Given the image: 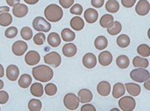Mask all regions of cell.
<instances>
[{"mask_svg": "<svg viewBox=\"0 0 150 111\" xmlns=\"http://www.w3.org/2000/svg\"><path fill=\"white\" fill-rule=\"evenodd\" d=\"M108 33L110 35H112V36H115V35H118L120 32H121V29H122V26H121V23L120 22H112V24L109 26L108 28Z\"/></svg>", "mask_w": 150, "mask_h": 111, "instance_id": "obj_24", "label": "cell"}, {"mask_svg": "<svg viewBox=\"0 0 150 111\" xmlns=\"http://www.w3.org/2000/svg\"><path fill=\"white\" fill-rule=\"evenodd\" d=\"M44 16L46 20L50 22H59L63 17V10L60 6L51 4L48 6L44 10Z\"/></svg>", "mask_w": 150, "mask_h": 111, "instance_id": "obj_2", "label": "cell"}, {"mask_svg": "<svg viewBox=\"0 0 150 111\" xmlns=\"http://www.w3.org/2000/svg\"><path fill=\"white\" fill-rule=\"evenodd\" d=\"M5 75V70H4V67L3 65L0 64V78H2Z\"/></svg>", "mask_w": 150, "mask_h": 111, "instance_id": "obj_50", "label": "cell"}, {"mask_svg": "<svg viewBox=\"0 0 150 111\" xmlns=\"http://www.w3.org/2000/svg\"><path fill=\"white\" fill-rule=\"evenodd\" d=\"M64 105L69 110H76L79 107V99L74 93H67L64 97Z\"/></svg>", "mask_w": 150, "mask_h": 111, "instance_id": "obj_5", "label": "cell"}, {"mask_svg": "<svg viewBox=\"0 0 150 111\" xmlns=\"http://www.w3.org/2000/svg\"><path fill=\"white\" fill-rule=\"evenodd\" d=\"M61 38L66 42H70L73 41L76 38V34L73 31H71L69 28H65L61 32Z\"/></svg>", "mask_w": 150, "mask_h": 111, "instance_id": "obj_26", "label": "cell"}, {"mask_svg": "<svg viewBox=\"0 0 150 111\" xmlns=\"http://www.w3.org/2000/svg\"><path fill=\"white\" fill-rule=\"evenodd\" d=\"M45 40H46V36L42 32H39L36 35H34V37H33V42L38 46L43 45Z\"/></svg>", "mask_w": 150, "mask_h": 111, "instance_id": "obj_37", "label": "cell"}, {"mask_svg": "<svg viewBox=\"0 0 150 111\" xmlns=\"http://www.w3.org/2000/svg\"><path fill=\"white\" fill-rule=\"evenodd\" d=\"M19 68L17 65H10L7 66L6 71V75L7 77V79L11 81H15L18 79L19 77Z\"/></svg>", "mask_w": 150, "mask_h": 111, "instance_id": "obj_10", "label": "cell"}, {"mask_svg": "<svg viewBox=\"0 0 150 111\" xmlns=\"http://www.w3.org/2000/svg\"><path fill=\"white\" fill-rule=\"evenodd\" d=\"M111 84L108 81H102L97 85V92L103 97H107L111 93Z\"/></svg>", "mask_w": 150, "mask_h": 111, "instance_id": "obj_15", "label": "cell"}, {"mask_svg": "<svg viewBox=\"0 0 150 111\" xmlns=\"http://www.w3.org/2000/svg\"><path fill=\"white\" fill-rule=\"evenodd\" d=\"M91 4L94 8H101L104 5V0H91Z\"/></svg>", "mask_w": 150, "mask_h": 111, "instance_id": "obj_44", "label": "cell"}, {"mask_svg": "<svg viewBox=\"0 0 150 111\" xmlns=\"http://www.w3.org/2000/svg\"><path fill=\"white\" fill-rule=\"evenodd\" d=\"M98 62L103 66L110 65L112 62V55L110 51H103L98 57Z\"/></svg>", "mask_w": 150, "mask_h": 111, "instance_id": "obj_14", "label": "cell"}, {"mask_svg": "<svg viewBox=\"0 0 150 111\" xmlns=\"http://www.w3.org/2000/svg\"><path fill=\"white\" fill-rule=\"evenodd\" d=\"M133 65L137 68H146L149 65V62L145 58L135 57L133 59Z\"/></svg>", "mask_w": 150, "mask_h": 111, "instance_id": "obj_29", "label": "cell"}, {"mask_svg": "<svg viewBox=\"0 0 150 111\" xmlns=\"http://www.w3.org/2000/svg\"><path fill=\"white\" fill-rule=\"evenodd\" d=\"M28 10H29V8L27 7L26 5L18 3L15 6H13V15L17 18H22L27 15Z\"/></svg>", "mask_w": 150, "mask_h": 111, "instance_id": "obj_13", "label": "cell"}, {"mask_svg": "<svg viewBox=\"0 0 150 111\" xmlns=\"http://www.w3.org/2000/svg\"><path fill=\"white\" fill-rule=\"evenodd\" d=\"M4 88V81L2 80H0V90H2Z\"/></svg>", "mask_w": 150, "mask_h": 111, "instance_id": "obj_51", "label": "cell"}, {"mask_svg": "<svg viewBox=\"0 0 150 111\" xmlns=\"http://www.w3.org/2000/svg\"><path fill=\"white\" fill-rule=\"evenodd\" d=\"M135 10L139 15H141V16L146 15L150 11L149 2L146 1V0H140V1H139V3L137 4V6H136Z\"/></svg>", "mask_w": 150, "mask_h": 111, "instance_id": "obj_11", "label": "cell"}, {"mask_svg": "<svg viewBox=\"0 0 150 111\" xmlns=\"http://www.w3.org/2000/svg\"><path fill=\"white\" fill-rule=\"evenodd\" d=\"M10 9L8 6H0V13H6V12H9Z\"/></svg>", "mask_w": 150, "mask_h": 111, "instance_id": "obj_48", "label": "cell"}, {"mask_svg": "<svg viewBox=\"0 0 150 111\" xmlns=\"http://www.w3.org/2000/svg\"><path fill=\"white\" fill-rule=\"evenodd\" d=\"M24 60H25L26 64L28 65H31V66L36 65L40 61V54L37 51L31 50V51L26 53Z\"/></svg>", "mask_w": 150, "mask_h": 111, "instance_id": "obj_8", "label": "cell"}, {"mask_svg": "<svg viewBox=\"0 0 150 111\" xmlns=\"http://www.w3.org/2000/svg\"><path fill=\"white\" fill-rule=\"evenodd\" d=\"M63 55L67 58H73L77 52L76 46L73 43H67L62 48Z\"/></svg>", "mask_w": 150, "mask_h": 111, "instance_id": "obj_18", "label": "cell"}, {"mask_svg": "<svg viewBox=\"0 0 150 111\" xmlns=\"http://www.w3.org/2000/svg\"><path fill=\"white\" fill-rule=\"evenodd\" d=\"M97 64V58L95 55L93 53H87L84 56L83 58V65L87 69H93L96 66Z\"/></svg>", "mask_w": 150, "mask_h": 111, "instance_id": "obj_12", "label": "cell"}, {"mask_svg": "<svg viewBox=\"0 0 150 111\" xmlns=\"http://www.w3.org/2000/svg\"><path fill=\"white\" fill-rule=\"evenodd\" d=\"M105 8L109 13H117L120 9V4L117 0H108L105 4Z\"/></svg>", "mask_w": 150, "mask_h": 111, "instance_id": "obj_28", "label": "cell"}, {"mask_svg": "<svg viewBox=\"0 0 150 111\" xmlns=\"http://www.w3.org/2000/svg\"><path fill=\"white\" fill-rule=\"evenodd\" d=\"M43 91V86L40 82H35L31 85V93L35 97H42Z\"/></svg>", "mask_w": 150, "mask_h": 111, "instance_id": "obj_27", "label": "cell"}, {"mask_svg": "<svg viewBox=\"0 0 150 111\" xmlns=\"http://www.w3.org/2000/svg\"><path fill=\"white\" fill-rule=\"evenodd\" d=\"M44 62L48 65L56 68L61 64V57L58 52H50L44 57Z\"/></svg>", "mask_w": 150, "mask_h": 111, "instance_id": "obj_7", "label": "cell"}, {"mask_svg": "<svg viewBox=\"0 0 150 111\" xmlns=\"http://www.w3.org/2000/svg\"><path fill=\"white\" fill-rule=\"evenodd\" d=\"M125 89L132 97H137L141 92V88L139 84H136L134 82H128L125 84Z\"/></svg>", "mask_w": 150, "mask_h": 111, "instance_id": "obj_19", "label": "cell"}, {"mask_svg": "<svg viewBox=\"0 0 150 111\" xmlns=\"http://www.w3.org/2000/svg\"><path fill=\"white\" fill-rule=\"evenodd\" d=\"M137 51L139 54L140 57H142V58H147L150 56V48H149V46L146 45V44L139 45L138 47Z\"/></svg>", "mask_w": 150, "mask_h": 111, "instance_id": "obj_35", "label": "cell"}, {"mask_svg": "<svg viewBox=\"0 0 150 111\" xmlns=\"http://www.w3.org/2000/svg\"><path fill=\"white\" fill-rule=\"evenodd\" d=\"M120 108L123 111H132L136 107V100L132 96H122L119 100Z\"/></svg>", "mask_w": 150, "mask_h": 111, "instance_id": "obj_4", "label": "cell"}, {"mask_svg": "<svg viewBox=\"0 0 150 111\" xmlns=\"http://www.w3.org/2000/svg\"><path fill=\"white\" fill-rule=\"evenodd\" d=\"M149 77L150 74L147 70H146V68L134 69L130 73V78L138 82H144L146 80L149 79Z\"/></svg>", "mask_w": 150, "mask_h": 111, "instance_id": "obj_6", "label": "cell"}, {"mask_svg": "<svg viewBox=\"0 0 150 111\" xmlns=\"http://www.w3.org/2000/svg\"><path fill=\"white\" fill-rule=\"evenodd\" d=\"M48 43L52 48H57L61 43V38L57 32H51L48 36Z\"/></svg>", "mask_w": 150, "mask_h": 111, "instance_id": "obj_22", "label": "cell"}, {"mask_svg": "<svg viewBox=\"0 0 150 111\" xmlns=\"http://www.w3.org/2000/svg\"><path fill=\"white\" fill-rule=\"evenodd\" d=\"M0 110H1V107H0Z\"/></svg>", "mask_w": 150, "mask_h": 111, "instance_id": "obj_52", "label": "cell"}, {"mask_svg": "<svg viewBox=\"0 0 150 111\" xmlns=\"http://www.w3.org/2000/svg\"><path fill=\"white\" fill-rule=\"evenodd\" d=\"M32 76L27 74H24L23 75H21V77L19 78V81H18V84L21 88L23 89H26L28 88L31 84H32Z\"/></svg>", "mask_w": 150, "mask_h": 111, "instance_id": "obj_25", "label": "cell"}, {"mask_svg": "<svg viewBox=\"0 0 150 111\" xmlns=\"http://www.w3.org/2000/svg\"><path fill=\"white\" fill-rule=\"evenodd\" d=\"M70 13H72V15H81L82 13H83V7H82L81 5L79 4H75L71 6L70 8Z\"/></svg>", "mask_w": 150, "mask_h": 111, "instance_id": "obj_40", "label": "cell"}, {"mask_svg": "<svg viewBox=\"0 0 150 111\" xmlns=\"http://www.w3.org/2000/svg\"><path fill=\"white\" fill-rule=\"evenodd\" d=\"M126 89L125 85L121 82H118L116 84H114L112 88V96L114 99H120V97H122L125 94Z\"/></svg>", "mask_w": 150, "mask_h": 111, "instance_id": "obj_21", "label": "cell"}, {"mask_svg": "<svg viewBox=\"0 0 150 111\" xmlns=\"http://www.w3.org/2000/svg\"><path fill=\"white\" fill-rule=\"evenodd\" d=\"M18 34V30L16 27H9L8 29L5 32V35L8 39H13L16 35Z\"/></svg>", "mask_w": 150, "mask_h": 111, "instance_id": "obj_39", "label": "cell"}, {"mask_svg": "<svg viewBox=\"0 0 150 111\" xmlns=\"http://www.w3.org/2000/svg\"><path fill=\"white\" fill-rule=\"evenodd\" d=\"M42 104L39 100H31L28 103V108L30 111H40Z\"/></svg>", "mask_w": 150, "mask_h": 111, "instance_id": "obj_34", "label": "cell"}, {"mask_svg": "<svg viewBox=\"0 0 150 111\" xmlns=\"http://www.w3.org/2000/svg\"><path fill=\"white\" fill-rule=\"evenodd\" d=\"M33 26L35 31L40 32H48L51 29V24L42 16H37L33 19Z\"/></svg>", "mask_w": 150, "mask_h": 111, "instance_id": "obj_3", "label": "cell"}, {"mask_svg": "<svg viewBox=\"0 0 150 111\" xmlns=\"http://www.w3.org/2000/svg\"><path fill=\"white\" fill-rule=\"evenodd\" d=\"M94 47L98 50H104L108 47V39L104 36H98L94 40Z\"/></svg>", "mask_w": 150, "mask_h": 111, "instance_id": "obj_23", "label": "cell"}, {"mask_svg": "<svg viewBox=\"0 0 150 111\" xmlns=\"http://www.w3.org/2000/svg\"><path fill=\"white\" fill-rule=\"evenodd\" d=\"M33 75L36 81L47 82L53 78V70L48 65H40L33 68Z\"/></svg>", "mask_w": 150, "mask_h": 111, "instance_id": "obj_1", "label": "cell"}, {"mask_svg": "<svg viewBox=\"0 0 150 111\" xmlns=\"http://www.w3.org/2000/svg\"><path fill=\"white\" fill-rule=\"evenodd\" d=\"M13 17L8 12L0 13V25L1 26H8L12 23Z\"/></svg>", "mask_w": 150, "mask_h": 111, "instance_id": "obj_32", "label": "cell"}, {"mask_svg": "<svg viewBox=\"0 0 150 111\" xmlns=\"http://www.w3.org/2000/svg\"><path fill=\"white\" fill-rule=\"evenodd\" d=\"M78 99L79 101L81 103H87V102H91V100H93V93L91 92V91H89L88 89H82L78 91Z\"/></svg>", "mask_w": 150, "mask_h": 111, "instance_id": "obj_16", "label": "cell"}, {"mask_svg": "<svg viewBox=\"0 0 150 111\" xmlns=\"http://www.w3.org/2000/svg\"><path fill=\"white\" fill-rule=\"evenodd\" d=\"M27 48H28V45L26 44V42L23 40H18L13 44L12 52L16 56H23L26 52Z\"/></svg>", "mask_w": 150, "mask_h": 111, "instance_id": "obj_9", "label": "cell"}, {"mask_svg": "<svg viewBox=\"0 0 150 111\" xmlns=\"http://www.w3.org/2000/svg\"><path fill=\"white\" fill-rule=\"evenodd\" d=\"M130 44V39L126 34H121L117 38V45L120 48H127Z\"/></svg>", "mask_w": 150, "mask_h": 111, "instance_id": "obj_31", "label": "cell"}, {"mask_svg": "<svg viewBox=\"0 0 150 111\" xmlns=\"http://www.w3.org/2000/svg\"><path fill=\"white\" fill-rule=\"evenodd\" d=\"M9 100V95L6 91L0 90V104H6Z\"/></svg>", "mask_w": 150, "mask_h": 111, "instance_id": "obj_41", "label": "cell"}, {"mask_svg": "<svg viewBox=\"0 0 150 111\" xmlns=\"http://www.w3.org/2000/svg\"><path fill=\"white\" fill-rule=\"evenodd\" d=\"M135 3H136V0H121L122 6L126 8H131L132 6H134Z\"/></svg>", "mask_w": 150, "mask_h": 111, "instance_id": "obj_43", "label": "cell"}, {"mask_svg": "<svg viewBox=\"0 0 150 111\" xmlns=\"http://www.w3.org/2000/svg\"><path fill=\"white\" fill-rule=\"evenodd\" d=\"M58 91L57 86L54 84V83H48L45 86V92L49 96H54Z\"/></svg>", "mask_w": 150, "mask_h": 111, "instance_id": "obj_38", "label": "cell"}, {"mask_svg": "<svg viewBox=\"0 0 150 111\" xmlns=\"http://www.w3.org/2000/svg\"><path fill=\"white\" fill-rule=\"evenodd\" d=\"M70 26L74 31L79 32L82 31L85 27V22L84 20L79 16H75L70 20Z\"/></svg>", "mask_w": 150, "mask_h": 111, "instance_id": "obj_20", "label": "cell"}, {"mask_svg": "<svg viewBox=\"0 0 150 111\" xmlns=\"http://www.w3.org/2000/svg\"><path fill=\"white\" fill-rule=\"evenodd\" d=\"M149 82H150L149 79H147V80H146V81H144V86H145V88H146L147 91L150 90V84H149Z\"/></svg>", "mask_w": 150, "mask_h": 111, "instance_id": "obj_49", "label": "cell"}, {"mask_svg": "<svg viewBox=\"0 0 150 111\" xmlns=\"http://www.w3.org/2000/svg\"><path fill=\"white\" fill-rule=\"evenodd\" d=\"M81 111H96V108L91 104H86L81 107Z\"/></svg>", "mask_w": 150, "mask_h": 111, "instance_id": "obj_45", "label": "cell"}, {"mask_svg": "<svg viewBox=\"0 0 150 111\" xmlns=\"http://www.w3.org/2000/svg\"><path fill=\"white\" fill-rule=\"evenodd\" d=\"M114 21V18L112 15H104L102 16V18L100 19V25L103 28H108L112 24V22Z\"/></svg>", "mask_w": 150, "mask_h": 111, "instance_id": "obj_33", "label": "cell"}, {"mask_svg": "<svg viewBox=\"0 0 150 111\" xmlns=\"http://www.w3.org/2000/svg\"><path fill=\"white\" fill-rule=\"evenodd\" d=\"M75 0H59V4L63 8H69L74 5Z\"/></svg>", "mask_w": 150, "mask_h": 111, "instance_id": "obj_42", "label": "cell"}, {"mask_svg": "<svg viewBox=\"0 0 150 111\" xmlns=\"http://www.w3.org/2000/svg\"><path fill=\"white\" fill-rule=\"evenodd\" d=\"M20 2V0H6V3L9 6H15Z\"/></svg>", "mask_w": 150, "mask_h": 111, "instance_id": "obj_46", "label": "cell"}, {"mask_svg": "<svg viewBox=\"0 0 150 111\" xmlns=\"http://www.w3.org/2000/svg\"><path fill=\"white\" fill-rule=\"evenodd\" d=\"M23 1L28 5H35L40 1V0H23Z\"/></svg>", "mask_w": 150, "mask_h": 111, "instance_id": "obj_47", "label": "cell"}, {"mask_svg": "<svg viewBox=\"0 0 150 111\" xmlns=\"http://www.w3.org/2000/svg\"><path fill=\"white\" fill-rule=\"evenodd\" d=\"M116 64L120 69H126L129 65V59L127 56L121 55V56H119L118 58L116 59Z\"/></svg>", "mask_w": 150, "mask_h": 111, "instance_id": "obj_30", "label": "cell"}, {"mask_svg": "<svg viewBox=\"0 0 150 111\" xmlns=\"http://www.w3.org/2000/svg\"><path fill=\"white\" fill-rule=\"evenodd\" d=\"M21 37L24 40H30L33 37V31L30 27H23L21 30Z\"/></svg>", "mask_w": 150, "mask_h": 111, "instance_id": "obj_36", "label": "cell"}, {"mask_svg": "<svg viewBox=\"0 0 150 111\" xmlns=\"http://www.w3.org/2000/svg\"><path fill=\"white\" fill-rule=\"evenodd\" d=\"M84 17L88 23H94L98 20V12L93 8L86 9L84 13Z\"/></svg>", "mask_w": 150, "mask_h": 111, "instance_id": "obj_17", "label": "cell"}]
</instances>
